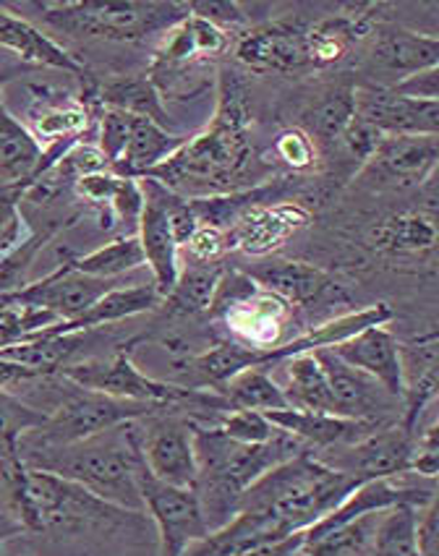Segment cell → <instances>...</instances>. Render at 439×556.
Wrapping results in <instances>:
<instances>
[{
  "mask_svg": "<svg viewBox=\"0 0 439 556\" xmlns=\"http://www.w3.org/2000/svg\"><path fill=\"white\" fill-rule=\"evenodd\" d=\"M249 123L251 113L243 84L234 71H223L212 126L186 139L178 152L152 167L145 178L158 180L173 193H197L193 199L238 191L236 184H241L249 165L254 163Z\"/></svg>",
  "mask_w": 439,
  "mask_h": 556,
  "instance_id": "6da1fadb",
  "label": "cell"
},
{
  "mask_svg": "<svg viewBox=\"0 0 439 556\" xmlns=\"http://www.w3.org/2000/svg\"><path fill=\"white\" fill-rule=\"evenodd\" d=\"M314 358L319 361L322 371H325L338 416L353 418V421L390 424L385 418V410H392L398 400L390 397L377 381L361 374L359 368L343 364L329 348L314 351Z\"/></svg>",
  "mask_w": 439,
  "mask_h": 556,
  "instance_id": "9a60e30c",
  "label": "cell"
},
{
  "mask_svg": "<svg viewBox=\"0 0 439 556\" xmlns=\"http://www.w3.org/2000/svg\"><path fill=\"white\" fill-rule=\"evenodd\" d=\"M89 97H92V105L97 110H124V113L134 115V118H147L167 128V113L163 102H160V89L154 87L150 76H131V79L110 81L100 89L92 87Z\"/></svg>",
  "mask_w": 439,
  "mask_h": 556,
  "instance_id": "f1b7e54d",
  "label": "cell"
},
{
  "mask_svg": "<svg viewBox=\"0 0 439 556\" xmlns=\"http://www.w3.org/2000/svg\"><path fill=\"white\" fill-rule=\"evenodd\" d=\"M359 483L353 476L329 468L322 457H314L306 450L251 483L243 491L238 513L267 517L286 535L303 533L333 513Z\"/></svg>",
  "mask_w": 439,
  "mask_h": 556,
  "instance_id": "3957f363",
  "label": "cell"
},
{
  "mask_svg": "<svg viewBox=\"0 0 439 556\" xmlns=\"http://www.w3.org/2000/svg\"><path fill=\"white\" fill-rule=\"evenodd\" d=\"M45 418H48V413L37 410V407L22 403V400L14 397L11 392L0 390V442H3L5 447L16 450L18 437L37 429V426H42Z\"/></svg>",
  "mask_w": 439,
  "mask_h": 556,
  "instance_id": "74e56055",
  "label": "cell"
},
{
  "mask_svg": "<svg viewBox=\"0 0 439 556\" xmlns=\"http://www.w3.org/2000/svg\"><path fill=\"white\" fill-rule=\"evenodd\" d=\"M0 48L14 53L18 61L32 63V66L66 71V74H76L81 79L87 76V68L63 45H58L53 37L42 35L40 29L32 27L22 16L11 14L3 5H0Z\"/></svg>",
  "mask_w": 439,
  "mask_h": 556,
  "instance_id": "603a6c76",
  "label": "cell"
},
{
  "mask_svg": "<svg viewBox=\"0 0 439 556\" xmlns=\"http://www.w3.org/2000/svg\"><path fill=\"white\" fill-rule=\"evenodd\" d=\"M0 457H3V476L11 491V509L27 528V533L50 528H118L139 517V513H126L97 500L79 483L27 468L18 460L16 452H0Z\"/></svg>",
  "mask_w": 439,
  "mask_h": 556,
  "instance_id": "277c9868",
  "label": "cell"
},
{
  "mask_svg": "<svg viewBox=\"0 0 439 556\" xmlns=\"http://www.w3.org/2000/svg\"><path fill=\"white\" fill-rule=\"evenodd\" d=\"M230 410H256V413H273L290 407L286 392L277 381L269 377L267 368H247V371L236 374L228 384L220 390Z\"/></svg>",
  "mask_w": 439,
  "mask_h": 556,
  "instance_id": "e575fe53",
  "label": "cell"
},
{
  "mask_svg": "<svg viewBox=\"0 0 439 556\" xmlns=\"http://www.w3.org/2000/svg\"><path fill=\"white\" fill-rule=\"evenodd\" d=\"M0 556H5V552H3V546H0Z\"/></svg>",
  "mask_w": 439,
  "mask_h": 556,
  "instance_id": "816d5d0a",
  "label": "cell"
},
{
  "mask_svg": "<svg viewBox=\"0 0 439 556\" xmlns=\"http://www.w3.org/2000/svg\"><path fill=\"white\" fill-rule=\"evenodd\" d=\"M165 413V410H163ZM193 424L180 418L150 416L141 418V460L152 478L180 489L197 483V455H193Z\"/></svg>",
  "mask_w": 439,
  "mask_h": 556,
  "instance_id": "9c48e42d",
  "label": "cell"
},
{
  "mask_svg": "<svg viewBox=\"0 0 439 556\" xmlns=\"http://www.w3.org/2000/svg\"><path fill=\"white\" fill-rule=\"evenodd\" d=\"M437 228L435 215L424 212H405V215H392L382 219L372 232V245L382 254L405 256V254H426L435 249Z\"/></svg>",
  "mask_w": 439,
  "mask_h": 556,
  "instance_id": "f546056e",
  "label": "cell"
},
{
  "mask_svg": "<svg viewBox=\"0 0 439 556\" xmlns=\"http://www.w3.org/2000/svg\"><path fill=\"white\" fill-rule=\"evenodd\" d=\"M356 115L385 136H437L439 102L413 100L390 87L356 89Z\"/></svg>",
  "mask_w": 439,
  "mask_h": 556,
  "instance_id": "5bb4252c",
  "label": "cell"
},
{
  "mask_svg": "<svg viewBox=\"0 0 439 556\" xmlns=\"http://www.w3.org/2000/svg\"><path fill=\"white\" fill-rule=\"evenodd\" d=\"M22 533H27V528L22 526V520H18L14 509H0V546Z\"/></svg>",
  "mask_w": 439,
  "mask_h": 556,
  "instance_id": "681fc988",
  "label": "cell"
},
{
  "mask_svg": "<svg viewBox=\"0 0 439 556\" xmlns=\"http://www.w3.org/2000/svg\"><path fill=\"white\" fill-rule=\"evenodd\" d=\"M228 45V31L189 14L163 35V45H160L152 63V81H160L163 76H176L178 71L202 66L210 58L223 55Z\"/></svg>",
  "mask_w": 439,
  "mask_h": 556,
  "instance_id": "e0dca14e",
  "label": "cell"
},
{
  "mask_svg": "<svg viewBox=\"0 0 439 556\" xmlns=\"http://www.w3.org/2000/svg\"><path fill=\"white\" fill-rule=\"evenodd\" d=\"M382 139H385V134H379L377 128L369 126V123H366V121H361L359 115H356V118L351 121V126L346 128V134L340 136L338 144L343 147L348 157L356 160V163L364 165L366 160H369L372 154H374V150H377L379 141H382Z\"/></svg>",
  "mask_w": 439,
  "mask_h": 556,
  "instance_id": "ee69618b",
  "label": "cell"
},
{
  "mask_svg": "<svg viewBox=\"0 0 439 556\" xmlns=\"http://www.w3.org/2000/svg\"><path fill=\"white\" fill-rule=\"evenodd\" d=\"M71 269L81 271V275L89 277H100V280H121V277L128 275V271L147 267L145 262V251H141V243L134 236H124L115 238L102 249H95L92 254L84 256H71L66 254Z\"/></svg>",
  "mask_w": 439,
  "mask_h": 556,
  "instance_id": "d590c367",
  "label": "cell"
},
{
  "mask_svg": "<svg viewBox=\"0 0 439 556\" xmlns=\"http://www.w3.org/2000/svg\"><path fill=\"white\" fill-rule=\"evenodd\" d=\"M22 191L24 186L0 184V258L9 254L22 238V212L16 206L22 202Z\"/></svg>",
  "mask_w": 439,
  "mask_h": 556,
  "instance_id": "b9f144b4",
  "label": "cell"
},
{
  "mask_svg": "<svg viewBox=\"0 0 439 556\" xmlns=\"http://www.w3.org/2000/svg\"><path fill=\"white\" fill-rule=\"evenodd\" d=\"M186 136L171 134L167 128L158 126V123L137 118L131 139H128L124 154L110 165V170L121 178H145L152 167L165 163L173 152L184 147Z\"/></svg>",
  "mask_w": 439,
  "mask_h": 556,
  "instance_id": "4316f807",
  "label": "cell"
},
{
  "mask_svg": "<svg viewBox=\"0 0 439 556\" xmlns=\"http://www.w3.org/2000/svg\"><path fill=\"white\" fill-rule=\"evenodd\" d=\"M186 251H189L193 264H220V258L230 251L228 232L210 228V225H199L186 243Z\"/></svg>",
  "mask_w": 439,
  "mask_h": 556,
  "instance_id": "7bdbcfd3",
  "label": "cell"
},
{
  "mask_svg": "<svg viewBox=\"0 0 439 556\" xmlns=\"http://www.w3.org/2000/svg\"><path fill=\"white\" fill-rule=\"evenodd\" d=\"M97 121H100V128H97V147L105 154L108 163L113 165L115 160L124 154L128 139H131L134 134V126H137V118L124 113V110L100 108L97 110Z\"/></svg>",
  "mask_w": 439,
  "mask_h": 556,
  "instance_id": "f35d334b",
  "label": "cell"
},
{
  "mask_svg": "<svg viewBox=\"0 0 439 556\" xmlns=\"http://www.w3.org/2000/svg\"><path fill=\"white\" fill-rule=\"evenodd\" d=\"M372 29L369 14L335 16L306 27V55L309 66H333L343 61L353 42L364 40Z\"/></svg>",
  "mask_w": 439,
  "mask_h": 556,
  "instance_id": "83f0119b",
  "label": "cell"
},
{
  "mask_svg": "<svg viewBox=\"0 0 439 556\" xmlns=\"http://www.w3.org/2000/svg\"><path fill=\"white\" fill-rule=\"evenodd\" d=\"M71 387L74 390L61 400V405L53 413H48L42 426L18 437L16 447H63V444H76L84 439L105 434L121 424L141 421V418L167 410V407L158 405L108 397V394L81 390L76 384Z\"/></svg>",
  "mask_w": 439,
  "mask_h": 556,
  "instance_id": "8992f818",
  "label": "cell"
},
{
  "mask_svg": "<svg viewBox=\"0 0 439 556\" xmlns=\"http://www.w3.org/2000/svg\"><path fill=\"white\" fill-rule=\"evenodd\" d=\"M220 431L238 444H262L275 437V426L264 413L256 410H228L220 416Z\"/></svg>",
  "mask_w": 439,
  "mask_h": 556,
  "instance_id": "ab89813d",
  "label": "cell"
},
{
  "mask_svg": "<svg viewBox=\"0 0 439 556\" xmlns=\"http://www.w3.org/2000/svg\"><path fill=\"white\" fill-rule=\"evenodd\" d=\"M437 136H385L361 165L359 178L372 189H416L431 180L437 167Z\"/></svg>",
  "mask_w": 439,
  "mask_h": 556,
  "instance_id": "ba28073f",
  "label": "cell"
},
{
  "mask_svg": "<svg viewBox=\"0 0 439 556\" xmlns=\"http://www.w3.org/2000/svg\"><path fill=\"white\" fill-rule=\"evenodd\" d=\"M61 228L63 225H53V228L32 232L27 241L24 243L18 241L14 249L9 251V254L0 258V299H5V295H14L22 288H27L29 269H32V264H35L37 254H40V251L45 249V243H48Z\"/></svg>",
  "mask_w": 439,
  "mask_h": 556,
  "instance_id": "8d00e7d4",
  "label": "cell"
},
{
  "mask_svg": "<svg viewBox=\"0 0 439 556\" xmlns=\"http://www.w3.org/2000/svg\"><path fill=\"white\" fill-rule=\"evenodd\" d=\"M139 494L145 502V513L152 517L154 528H158L160 556H184L193 541L210 533L193 489L167 486L152 478L150 470L141 468Z\"/></svg>",
  "mask_w": 439,
  "mask_h": 556,
  "instance_id": "52a82bcc",
  "label": "cell"
},
{
  "mask_svg": "<svg viewBox=\"0 0 439 556\" xmlns=\"http://www.w3.org/2000/svg\"><path fill=\"white\" fill-rule=\"evenodd\" d=\"M163 303V295L158 293L154 282H141V286L131 288H113L110 293L102 295L92 308H87L79 319L74 321H58L55 327L45 329V332L35 334V338H55V334H84L89 329L102 325H115V321L131 319V316L147 314Z\"/></svg>",
  "mask_w": 439,
  "mask_h": 556,
  "instance_id": "7402d4cb",
  "label": "cell"
},
{
  "mask_svg": "<svg viewBox=\"0 0 439 556\" xmlns=\"http://www.w3.org/2000/svg\"><path fill=\"white\" fill-rule=\"evenodd\" d=\"M42 163L40 141L11 113L0 94V184L27 186Z\"/></svg>",
  "mask_w": 439,
  "mask_h": 556,
  "instance_id": "484cf974",
  "label": "cell"
},
{
  "mask_svg": "<svg viewBox=\"0 0 439 556\" xmlns=\"http://www.w3.org/2000/svg\"><path fill=\"white\" fill-rule=\"evenodd\" d=\"M400 368H403V426L409 434H418L424 413L437 400L439 387V348L437 332L424 334L400 345Z\"/></svg>",
  "mask_w": 439,
  "mask_h": 556,
  "instance_id": "ac0fdd59",
  "label": "cell"
},
{
  "mask_svg": "<svg viewBox=\"0 0 439 556\" xmlns=\"http://www.w3.org/2000/svg\"><path fill=\"white\" fill-rule=\"evenodd\" d=\"M0 452H16V450H11V447H5L3 442H0Z\"/></svg>",
  "mask_w": 439,
  "mask_h": 556,
  "instance_id": "f907efd6",
  "label": "cell"
},
{
  "mask_svg": "<svg viewBox=\"0 0 439 556\" xmlns=\"http://www.w3.org/2000/svg\"><path fill=\"white\" fill-rule=\"evenodd\" d=\"M247 275L260 286L264 293L280 299L286 306H329L335 301H346V293L338 282L306 262H286V258H269L256 264Z\"/></svg>",
  "mask_w": 439,
  "mask_h": 556,
  "instance_id": "7c38bea8",
  "label": "cell"
},
{
  "mask_svg": "<svg viewBox=\"0 0 439 556\" xmlns=\"http://www.w3.org/2000/svg\"><path fill=\"white\" fill-rule=\"evenodd\" d=\"M306 225L309 212L299 204H262L249 210L225 232H228L230 249H241L251 256H267Z\"/></svg>",
  "mask_w": 439,
  "mask_h": 556,
  "instance_id": "ffe728a7",
  "label": "cell"
},
{
  "mask_svg": "<svg viewBox=\"0 0 439 556\" xmlns=\"http://www.w3.org/2000/svg\"><path fill=\"white\" fill-rule=\"evenodd\" d=\"M372 58L382 71L398 74V81L418 71L439 66V40L403 27H382L374 37Z\"/></svg>",
  "mask_w": 439,
  "mask_h": 556,
  "instance_id": "d4e9b609",
  "label": "cell"
},
{
  "mask_svg": "<svg viewBox=\"0 0 439 556\" xmlns=\"http://www.w3.org/2000/svg\"><path fill=\"white\" fill-rule=\"evenodd\" d=\"M283 392H286L290 407L338 416L327 377L322 371L319 361L314 358V353H301L286 361V387H283Z\"/></svg>",
  "mask_w": 439,
  "mask_h": 556,
  "instance_id": "1f68e13d",
  "label": "cell"
},
{
  "mask_svg": "<svg viewBox=\"0 0 439 556\" xmlns=\"http://www.w3.org/2000/svg\"><path fill=\"white\" fill-rule=\"evenodd\" d=\"M275 429L286 431L293 439H299L306 447H346V444H356L359 439L372 434L374 429L387 424H369V421H353V418L329 416V413H312L299 410V407H286V410L264 413Z\"/></svg>",
  "mask_w": 439,
  "mask_h": 556,
  "instance_id": "44dd1931",
  "label": "cell"
},
{
  "mask_svg": "<svg viewBox=\"0 0 439 556\" xmlns=\"http://www.w3.org/2000/svg\"><path fill=\"white\" fill-rule=\"evenodd\" d=\"M141 193H145V210L137 223V238L145 251V262L152 271V282L158 288V293L165 295L171 293L173 286L178 280V245L173 238L171 219H167V189L160 186L158 180L141 178L139 180Z\"/></svg>",
  "mask_w": 439,
  "mask_h": 556,
  "instance_id": "4fadbf2b",
  "label": "cell"
},
{
  "mask_svg": "<svg viewBox=\"0 0 439 556\" xmlns=\"http://www.w3.org/2000/svg\"><path fill=\"white\" fill-rule=\"evenodd\" d=\"M189 14L215 24L223 31L247 24V14H243L241 5L230 3V0H199V3H189Z\"/></svg>",
  "mask_w": 439,
  "mask_h": 556,
  "instance_id": "bcb514c9",
  "label": "cell"
},
{
  "mask_svg": "<svg viewBox=\"0 0 439 556\" xmlns=\"http://www.w3.org/2000/svg\"><path fill=\"white\" fill-rule=\"evenodd\" d=\"M413 439L416 434H409L400 424L379 426L356 444H346V452H340L338 460L327 465L361 483L377 478H400L411 473Z\"/></svg>",
  "mask_w": 439,
  "mask_h": 556,
  "instance_id": "8fae6325",
  "label": "cell"
},
{
  "mask_svg": "<svg viewBox=\"0 0 439 556\" xmlns=\"http://www.w3.org/2000/svg\"><path fill=\"white\" fill-rule=\"evenodd\" d=\"M275 154L290 170H309L316 163V144L301 128H288L275 139Z\"/></svg>",
  "mask_w": 439,
  "mask_h": 556,
  "instance_id": "60d3db41",
  "label": "cell"
},
{
  "mask_svg": "<svg viewBox=\"0 0 439 556\" xmlns=\"http://www.w3.org/2000/svg\"><path fill=\"white\" fill-rule=\"evenodd\" d=\"M348 366L372 377L390 397H403V368H400V342L387 327L361 329L359 334L329 348Z\"/></svg>",
  "mask_w": 439,
  "mask_h": 556,
  "instance_id": "d6986e66",
  "label": "cell"
},
{
  "mask_svg": "<svg viewBox=\"0 0 439 556\" xmlns=\"http://www.w3.org/2000/svg\"><path fill=\"white\" fill-rule=\"evenodd\" d=\"M141 421H128L115 429L63 447H16V457L27 468L45 470L79 483L97 500L145 515L139 494Z\"/></svg>",
  "mask_w": 439,
  "mask_h": 556,
  "instance_id": "7a4b0ae2",
  "label": "cell"
},
{
  "mask_svg": "<svg viewBox=\"0 0 439 556\" xmlns=\"http://www.w3.org/2000/svg\"><path fill=\"white\" fill-rule=\"evenodd\" d=\"M145 210V193L137 178H121L118 191H115L113 202H110V212L113 217H121L128 225H137Z\"/></svg>",
  "mask_w": 439,
  "mask_h": 556,
  "instance_id": "7dc6e473",
  "label": "cell"
},
{
  "mask_svg": "<svg viewBox=\"0 0 439 556\" xmlns=\"http://www.w3.org/2000/svg\"><path fill=\"white\" fill-rule=\"evenodd\" d=\"M50 24L71 35L102 37L115 42H139L150 35L176 27L189 16V3H141V0H118V3H40Z\"/></svg>",
  "mask_w": 439,
  "mask_h": 556,
  "instance_id": "5b68a950",
  "label": "cell"
},
{
  "mask_svg": "<svg viewBox=\"0 0 439 556\" xmlns=\"http://www.w3.org/2000/svg\"><path fill=\"white\" fill-rule=\"evenodd\" d=\"M121 280H100V277L81 275V271L71 269L68 258L55 271L45 275L42 280L27 282L14 295H5L3 303H14V306L42 308L58 316V321H74L92 308L102 295L118 288Z\"/></svg>",
  "mask_w": 439,
  "mask_h": 556,
  "instance_id": "30bf717a",
  "label": "cell"
},
{
  "mask_svg": "<svg viewBox=\"0 0 439 556\" xmlns=\"http://www.w3.org/2000/svg\"><path fill=\"white\" fill-rule=\"evenodd\" d=\"M426 507V504H424ZM418 513L422 507L398 504L379 515L366 556H422L418 546Z\"/></svg>",
  "mask_w": 439,
  "mask_h": 556,
  "instance_id": "836d02e7",
  "label": "cell"
},
{
  "mask_svg": "<svg viewBox=\"0 0 439 556\" xmlns=\"http://www.w3.org/2000/svg\"><path fill=\"white\" fill-rule=\"evenodd\" d=\"M236 58L251 71H299L309 66L306 27L299 22H269L243 31L236 42Z\"/></svg>",
  "mask_w": 439,
  "mask_h": 556,
  "instance_id": "2e32d148",
  "label": "cell"
},
{
  "mask_svg": "<svg viewBox=\"0 0 439 556\" xmlns=\"http://www.w3.org/2000/svg\"><path fill=\"white\" fill-rule=\"evenodd\" d=\"M411 473L422 476L424 481H435L439 473V442H437V424H429L422 434L413 439L411 455Z\"/></svg>",
  "mask_w": 439,
  "mask_h": 556,
  "instance_id": "f6af8a7d",
  "label": "cell"
},
{
  "mask_svg": "<svg viewBox=\"0 0 439 556\" xmlns=\"http://www.w3.org/2000/svg\"><path fill=\"white\" fill-rule=\"evenodd\" d=\"M353 118H356V89L348 87V84H338L306 108L301 131H306L314 144L316 141L338 144Z\"/></svg>",
  "mask_w": 439,
  "mask_h": 556,
  "instance_id": "4dcf8cb0",
  "label": "cell"
},
{
  "mask_svg": "<svg viewBox=\"0 0 439 556\" xmlns=\"http://www.w3.org/2000/svg\"><path fill=\"white\" fill-rule=\"evenodd\" d=\"M223 271L220 264H189V269L178 271L176 286L163 301L167 312L173 316H199L210 312Z\"/></svg>",
  "mask_w": 439,
  "mask_h": 556,
  "instance_id": "d6a6232c",
  "label": "cell"
},
{
  "mask_svg": "<svg viewBox=\"0 0 439 556\" xmlns=\"http://www.w3.org/2000/svg\"><path fill=\"white\" fill-rule=\"evenodd\" d=\"M35 105L29 108V131L40 141L42 150L55 144H76L87 134L92 113L84 102L66 100V94L45 97V89H35Z\"/></svg>",
  "mask_w": 439,
  "mask_h": 556,
  "instance_id": "cb8c5ba5",
  "label": "cell"
},
{
  "mask_svg": "<svg viewBox=\"0 0 439 556\" xmlns=\"http://www.w3.org/2000/svg\"><path fill=\"white\" fill-rule=\"evenodd\" d=\"M390 89L396 94L413 97V100L437 102V97H439V66L418 71V74H413V76H405V79L392 84Z\"/></svg>",
  "mask_w": 439,
  "mask_h": 556,
  "instance_id": "c3c4849f",
  "label": "cell"
}]
</instances>
